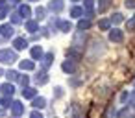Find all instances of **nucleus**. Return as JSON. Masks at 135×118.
<instances>
[{
	"label": "nucleus",
	"mask_w": 135,
	"mask_h": 118,
	"mask_svg": "<svg viewBox=\"0 0 135 118\" xmlns=\"http://www.w3.org/2000/svg\"><path fill=\"white\" fill-rule=\"evenodd\" d=\"M26 26H28V30H32V32H33V30H35V24H33V22H28V24H26Z\"/></svg>",
	"instance_id": "4468645a"
},
{
	"label": "nucleus",
	"mask_w": 135,
	"mask_h": 118,
	"mask_svg": "<svg viewBox=\"0 0 135 118\" xmlns=\"http://www.w3.org/2000/svg\"><path fill=\"white\" fill-rule=\"evenodd\" d=\"M21 13H22V15H28L30 9H28V8H21Z\"/></svg>",
	"instance_id": "ddd939ff"
},
{
	"label": "nucleus",
	"mask_w": 135,
	"mask_h": 118,
	"mask_svg": "<svg viewBox=\"0 0 135 118\" xmlns=\"http://www.w3.org/2000/svg\"><path fill=\"white\" fill-rule=\"evenodd\" d=\"M24 46H26V41H24V39H17V41H15V48L21 50V48H24Z\"/></svg>",
	"instance_id": "423d86ee"
},
{
	"label": "nucleus",
	"mask_w": 135,
	"mask_h": 118,
	"mask_svg": "<svg viewBox=\"0 0 135 118\" xmlns=\"http://www.w3.org/2000/svg\"><path fill=\"white\" fill-rule=\"evenodd\" d=\"M32 118H41V116H39L37 112H33V114H32Z\"/></svg>",
	"instance_id": "a211bd4d"
},
{
	"label": "nucleus",
	"mask_w": 135,
	"mask_h": 118,
	"mask_svg": "<svg viewBox=\"0 0 135 118\" xmlns=\"http://www.w3.org/2000/svg\"><path fill=\"white\" fill-rule=\"evenodd\" d=\"M39 55H41V50L35 48V50H33V57H39Z\"/></svg>",
	"instance_id": "2eb2a0df"
},
{
	"label": "nucleus",
	"mask_w": 135,
	"mask_h": 118,
	"mask_svg": "<svg viewBox=\"0 0 135 118\" xmlns=\"http://www.w3.org/2000/svg\"><path fill=\"white\" fill-rule=\"evenodd\" d=\"M111 41H122V33H120L118 30L111 32Z\"/></svg>",
	"instance_id": "20e7f679"
},
{
	"label": "nucleus",
	"mask_w": 135,
	"mask_h": 118,
	"mask_svg": "<svg viewBox=\"0 0 135 118\" xmlns=\"http://www.w3.org/2000/svg\"><path fill=\"white\" fill-rule=\"evenodd\" d=\"M126 6H128V8H135V0H128Z\"/></svg>",
	"instance_id": "f8f14e48"
},
{
	"label": "nucleus",
	"mask_w": 135,
	"mask_h": 118,
	"mask_svg": "<svg viewBox=\"0 0 135 118\" xmlns=\"http://www.w3.org/2000/svg\"><path fill=\"white\" fill-rule=\"evenodd\" d=\"M100 2H102V4L98 6V11H104V9L107 8V4H109V0H100Z\"/></svg>",
	"instance_id": "0eeeda50"
},
{
	"label": "nucleus",
	"mask_w": 135,
	"mask_h": 118,
	"mask_svg": "<svg viewBox=\"0 0 135 118\" xmlns=\"http://www.w3.org/2000/svg\"><path fill=\"white\" fill-rule=\"evenodd\" d=\"M21 66H22V68H26V70H30V68H33V63H30V61H26V63H24V61H22V63H21Z\"/></svg>",
	"instance_id": "6e6552de"
},
{
	"label": "nucleus",
	"mask_w": 135,
	"mask_h": 118,
	"mask_svg": "<svg viewBox=\"0 0 135 118\" xmlns=\"http://www.w3.org/2000/svg\"><path fill=\"white\" fill-rule=\"evenodd\" d=\"M0 32H2V35H6V37H9V35L13 33V28L6 24V26H2V28H0Z\"/></svg>",
	"instance_id": "f03ea898"
},
{
	"label": "nucleus",
	"mask_w": 135,
	"mask_h": 118,
	"mask_svg": "<svg viewBox=\"0 0 135 118\" xmlns=\"http://www.w3.org/2000/svg\"><path fill=\"white\" fill-rule=\"evenodd\" d=\"M43 103H45V100H41V98L33 101V105H35V107H43Z\"/></svg>",
	"instance_id": "9d476101"
},
{
	"label": "nucleus",
	"mask_w": 135,
	"mask_h": 118,
	"mask_svg": "<svg viewBox=\"0 0 135 118\" xmlns=\"http://www.w3.org/2000/svg\"><path fill=\"white\" fill-rule=\"evenodd\" d=\"M24 96H26V98H32V96H33V89H26Z\"/></svg>",
	"instance_id": "1a4fd4ad"
},
{
	"label": "nucleus",
	"mask_w": 135,
	"mask_h": 118,
	"mask_svg": "<svg viewBox=\"0 0 135 118\" xmlns=\"http://www.w3.org/2000/svg\"><path fill=\"white\" fill-rule=\"evenodd\" d=\"M17 59V55L13 54V52H9V50H0V61L2 63H13Z\"/></svg>",
	"instance_id": "f257e3e1"
},
{
	"label": "nucleus",
	"mask_w": 135,
	"mask_h": 118,
	"mask_svg": "<svg viewBox=\"0 0 135 118\" xmlns=\"http://www.w3.org/2000/svg\"><path fill=\"white\" fill-rule=\"evenodd\" d=\"M4 15H6V8H0V19H4Z\"/></svg>",
	"instance_id": "f3484780"
},
{
	"label": "nucleus",
	"mask_w": 135,
	"mask_h": 118,
	"mask_svg": "<svg viewBox=\"0 0 135 118\" xmlns=\"http://www.w3.org/2000/svg\"><path fill=\"white\" fill-rule=\"evenodd\" d=\"M11 111H13V114H21V112H22V105H21L19 101H15V103L11 105Z\"/></svg>",
	"instance_id": "7ed1b4c3"
},
{
	"label": "nucleus",
	"mask_w": 135,
	"mask_h": 118,
	"mask_svg": "<svg viewBox=\"0 0 135 118\" xmlns=\"http://www.w3.org/2000/svg\"><path fill=\"white\" fill-rule=\"evenodd\" d=\"M8 78H9V79H17V74H15V72H9Z\"/></svg>",
	"instance_id": "dca6fc26"
},
{
	"label": "nucleus",
	"mask_w": 135,
	"mask_h": 118,
	"mask_svg": "<svg viewBox=\"0 0 135 118\" xmlns=\"http://www.w3.org/2000/svg\"><path fill=\"white\" fill-rule=\"evenodd\" d=\"M131 28H135V17H133V19L128 22V30H131Z\"/></svg>",
	"instance_id": "9b49d317"
},
{
	"label": "nucleus",
	"mask_w": 135,
	"mask_h": 118,
	"mask_svg": "<svg viewBox=\"0 0 135 118\" xmlns=\"http://www.w3.org/2000/svg\"><path fill=\"white\" fill-rule=\"evenodd\" d=\"M2 90H4V94H6V96H11V94H13V87H11V85H4V87H2Z\"/></svg>",
	"instance_id": "39448f33"
}]
</instances>
